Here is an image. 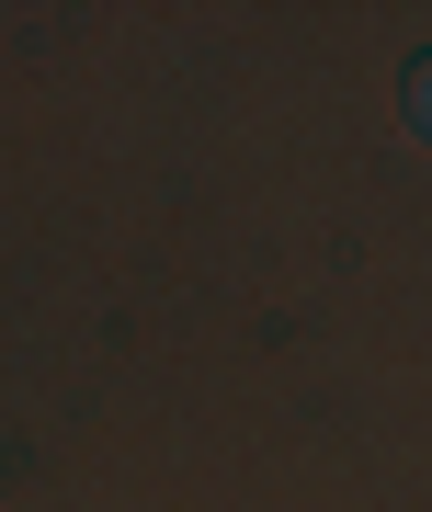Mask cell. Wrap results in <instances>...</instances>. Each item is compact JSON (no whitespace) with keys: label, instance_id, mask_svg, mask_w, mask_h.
Here are the masks:
<instances>
[{"label":"cell","instance_id":"1","mask_svg":"<svg viewBox=\"0 0 432 512\" xmlns=\"http://www.w3.org/2000/svg\"><path fill=\"white\" fill-rule=\"evenodd\" d=\"M398 114H410V126L432 137V57H410V80H398Z\"/></svg>","mask_w":432,"mask_h":512}]
</instances>
